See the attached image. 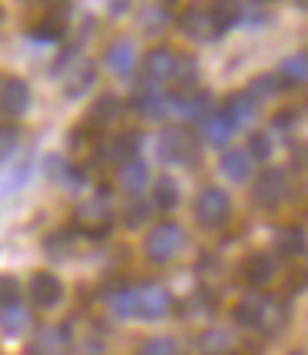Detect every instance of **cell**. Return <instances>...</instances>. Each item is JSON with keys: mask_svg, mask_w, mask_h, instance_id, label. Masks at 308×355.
<instances>
[{"mask_svg": "<svg viewBox=\"0 0 308 355\" xmlns=\"http://www.w3.org/2000/svg\"><path fill=\"white\" fill-rule=\"evenodd\" d=\"M109 70L116 73V77H133V70H136V46L133 40H113L107 46V57H103Z\"/></svg>", "mask_w": 308, "mask_h": 355, "instance_id": "cell-16", "label": "cell"}, {"mask_svg": "<svg viewBox=\"0 0 308 355\" xmlns=\"http://www.w3.org/2000/svg\"><path fill=\"white\" fill-rule=\"evenodd\" d=\"M292 355H305V352H302V349H295V352Z\"/></svg>", "mask_w": 308, "mask_h": 355, "instance_id": "cell-40", "label": "cell"}, {"mask_svg": "<svg viewBox=\"0 0 308 355\" xmlns=\"http://www.w3.org/2000/svg\"><path fill=\"white\" fill-rule=\"evenodd\" d=\"M30 302L37 309H57L63 302V282L53 272H33L30 279Z\"/></svg>", "mask_w": 308, "mask_h": 355, "instance_id": "cell-10", "label": "cell"}, {"mask_svg": "<svg viewBox=\"0 0 308 355\" xmlns=\"http://www.w3.org/2000/svg\"><path fill=\"white\" fill-rule=\"evenodd\" d=\"M192 213H196V219H199L206 230H219L232 216V196L226 189H219V186H206L199 196H196Z\"/></svg>", "mask_w": 308, "mask_h": 355, "instance_id": "cell-4", "label": "cell"}, {"mask_svg": "<svg viewBox=\"0 0 308 355\" xmlns=\"http://www.w3.org/2000/svg\"><path fill=\"white\" fill-rule=\"evenodd\" d=\"M153 206L156 209H176L179 206V186H176V180H159L153 189Z\"/></svg>", "mask_w": 308, "mask_h": 355, "instance_id": "cell-31", "label": "cell"}, {"mask_svg": "<svg viewBox=\"0 0 308 355\" xmlns=\"http://www.w3.org/2000/svg\"><path fill=\"white\" fill-rule=\"evenodd\" d=\"M30 107V87H27V80L20 77H7L0 83V113L3 116H24Z\"/></svg>", "mask_w": 308, "mask_h": 355, "instance_id": "cell-8", "label": "cell"}, {"mask_svg": "<svg viewBox=\"0 0 308 355\" xmlns=\"http://www.w3.org/2000/svg\"><path fill=\"white\" fill-rule=\"evenodd\" d=\"M209 14H212V24H216L219 37H222V33L232 31V27L246 17V3H242V0H212Z\"/></svg>", "mask_w": 308, "mask_h": 355, "instance_id": "cell-18", "label": "cell"}, {"mask_svg": "<svg viewBox=\"0 0 308 355\" xmlns=\"http://www.w3.org/2000/svg\"><path fill=\"white\" fill-rule=\"evenodd\" d=\"M20 306V282L17 276H0V309Z\"/></svg>", "mask_w": 308, "mask_h": 355, "instance_id": "cell-38", "label": "cell"}, {"mask_svg": "<svg viewBox=\"0 0 308 355\" xmlns=\"http://www.w3.org/2000/svg\"><path fill=\"white\" fill-rule=\"evenodd\" d=\"M156 150L163 156V163H170V166H192L196 153H199V143L192 139V133L185 126H166L159 133Z\"/></svg>", "mask_w": 308, "mask_h": 355, "instance_id": "cell-3", "label": "cell"}, {"mask_svg": "<svg viewBox=\"0 0 308 355\" xmlns=\"http://www.w3.org/2000/svg\"><path fill=\"white\" fill-rule=\"evenodd\" d=\"M123 116V103L113 96V93H107V96H100L96 103L90 107V116H87V123L96 126V130H103V126H113L116 120Z\"/></svg>", "mask_w": 308, "mask_h": 355, "instance_id": "cell-19", "label": "cell"}, {"mask_svg": "<svg viewBox=\"0 0 308 355\" xmlns=\"http://www.w3.org/2000/svg\"><path fill=\"white\" fill-rule=\"evenodd\" d=\"M133 107H136L139 116H146V120H163L166 113H170V93L159 90L156 83H143L133 96Z\"/></svg>", "mask_w": 308, "mask_h": 355, "instance_id": "cell-11", "label": "cell"}, {"mask_svg": "<svg viewBox=\"0 0 308 355\" xmlns=\"http://www.w3.org/2000/svg\"><path fill=\"white\" fill-rule=\"evenodd\" d=\"M172 67H176V53L170 46H156L150 50V57L143 60V83H170Z\"/></svg>", "mask_w": 308, "mask_h": 355, "instance_id": "cell-12", "label": "cell"}, {"mask_svg": "<svg viewBox=\"0 0 308 355\" xmlns=\"http://www.w3.org/2000/svg\"><path fill=\"white\" fill-rule=\"evenodd\" d=\"M185 243H189V236L179 223H159L146 236V259L150 263H172L185 249Z\"/></svg>", "mask_w": 308, "mask_h": 355, "instance_id": "cell-2", "label": "cell"}, {"mask_svg": "<svg viewBox=\"0 0 308 355\" xmlns=\"http://www.w3.org/2000/svg\"><path fill=\"white\" fill-rule=\"evenodd\" d=\"M172 312V295L170 289L163 286H143L136 289V319H146V322H159Z\"/></svg>", "mask_w": 308, "mask_h": 355, "instance_id": "cell-6", "label": "cell"}, {"mask_svg": "<svg viewBox=\"0 0 308 355\" xmlns=\"http://www.w3.org/2000/svg\"><path fill=\"white\" fill-rule=\"evenodd\" d=\"M93 83H96V67L90 60H80L73 70H70V77H66V96L70 100H77L83 93L90 90Z\"/></svg>", "mask_w": 308, "mask_h": 355, "instance_id": "cell-21", "label": "cell"}, {"mask_svg": "<svg viewBox=\"0 0 308 355\" xmlns=\"http://www.w3.org/2000/svg\"><path fill=\"white\" fill-rule=\"evenodd\" d=\"M278 249H282V256H298V252H305V236L298 230H285L278 236Z\"/></svg>", "mask_w": 308, "mask_h": 355, "instance_id": "cell-37", "label": "cell"}, {"mask_svg": "<svg viewBox=\"0 0 308 355\" xmlns=\"http://www.w3.org/2000/svg\"><path fill=\"white\" fill-rule=\"evenodd\" d=\"M275 256H269V252H252V256H246L242 259V266H239V276L246 279L248 286H265L269 279L275 276Z\"/></svg>", "mask_w": 308, "mask_h": 355, "instance_id": "cell-14", "label": "cell"}, {"mask_svg": "<svg viewBox=\"0 0 308 355\" xmlns=\"http://www.w3.org/2000/svg\"><path fill=\"white\" fill-rule=\"evenodd\" d=\"M226 110H229V116H232V123L235 126H246L255 113H259V103L248 96V93H235L229 103H226Z\"/></svg>", "mask_w": 308, "mask_h": 355, "instance_id": "cell-27", "label": "cell"}, {"mask_svg": "<svg viewBox=\"0 0 308 355\" xmlns=\"http://www.w3.org/2000/svg\"><path fill=\"white\" fill-rule=\"evenodd\" d=\"M136 355H179V345L172 339H166V336H153V339L139 342Z\"/></svg>", "mask_w": 308, "mask_h": 355, "instance_id": "cell-33", "label": "cell"}, {"mask_svg": "<svg viewBox=\"0 0 308 355\" xmlns=\"http://www.w3.org/2000/svg\"><path fill=\"white\" fill-rule=\"evenodd\" d=\"M77 223L90 232V236H103V232L109 230V202H107V196H96V200L83 202V206H80V213H77Z\"/></svg>", "mask_w": 308, "mask_h": 355, "instance_id": "cell-13", "label": "cell"}, {"mask_svg": "<svg viewBox=\"0 0 308 355\" xmlns=\"http://www.w3.org/2000/svg\"><path fill=\"white\" fill-rule=\"evenodd\" d=\"M278 77L285 83H308V53H295L278 67Z\"/></svg>", "mask_w": 308, "mask_h": 355, "instance_id": "cell-30", "label": "cell"}, {"mask_svg": "<svg viewBox=\"0 0 308 355\" xmlns=\"http://www.w3.org/2000/svg\"><path fill=\"white\" fill-rule=\"evenodd\" d=\"M292 196V180L285 170H262L255 176V189H252V200L262 209H275Z\"/></svg>", "mask_w": 308, "mask_h": 355, "instance_id": "cell-5", "label": "cell"}, {"mask_svg": "<svg viewBox=\"0 0 308 355\" xmlns=\"http://www.w3.org/2000/svg\"><path fill=\"white\" fill-rule=\"evenodd\" d=\"M170 83L176 87V90H192V87H196V60H192V57H183V53H176V67H172Z\"/></svg>", "mask_w": 308, "mask_h": 355, "instance_id": "cell-28", "label": "cell"}, {"mask_svg": "<svg viewBox=\"0 0 308 355\" xmlns=\"http://www.w3.org/2000/svg\"><path fill=\"white\" fill-rule=\"evenodd\" d=\"M27 325H30V315H27L24 306H7V309H0V329H3L7 336H20Z\"/></svg>", "mask_w": 308, "mask_h": 355, "instance_id": "cell-29", "label": "cell"}, {"mask_svg": "<svg viewBox=\"0 0 308 355\" xmlns=\"http://www.w3.org/2000/svg\"><path fill=\"white\" fill-rule=\"evenodd\" d=\"M235 130H239V126L232 123L229 110H209L199 120V137L206 139L209 146H226Z\"/></svg>", "mask_w": 308, "mask_h": 355, "instance_id": "cell-9", "label": "cell"}, {"mask_svg": "<svg viewBox=\"0 0 308 355\" xmlns=\"http://www.w3.org/2000/svg\"><path fill=\"white\" fill-rule=\"evenodd\" d=\"M150 202L146 200H133L129 206L123 209V223L129 226V230H136V226H143V223H150Z\"/></svg>", "mask_w": 308, "mask_h": 355, "instance_id": "cell-34", "label": "cell"}, {"mask_svg": "<svg viewBox=\"0 0 308 355\" xmlns=\"http://www.w3.org/2000/svg\"><path fill=\"white\" fill-rule=\"evenodd\" d=\"M199 349H202V355H232L235 342H232V336L226 329H209L199 339Z\"/></svg>", "mask_w": 308, "mask_h": 355, "instance_id": "cell-26", "label": "cell"}, {"mask_svg": "<svg viewBox=\"0 0 308 355\" xmlns=\"http://www.w3.org/2000/svg\"><path fill=\"white\" fill-rule=\"evenodd\" d=\"M17 146H20V130L14 123H0V163L7 156H14Z\"/></svg>", "mask_w": 308, "mask_h": 355, "instance_id": "cell-35", "label": "cell"}, {"mask_svg": "<svg viewBox=\"0 0 308 355\" xmlns=\"http://www.w3.org/2000/svg\"><path fill=\"white\" fill-rule=\"evenodd\" d=\"M126 7H129V0H109V10L120 17V14H126Z\"/></svg>", "mask_w": 308, "mask_h": 355, "instance_id": "cell-39", "label": "cell"}, {"mask_svg": "<svg viewBox=\"0 0 308 355\" xmlns=\"http://www.w3.org/2000/svg\"><path fill=\"white\" fill-rule=\"evenodd\" d=\"M246 153L252 156V163H269V156H272V139L265 137V133H252Z\"/></svg>", "mask_w": 308, "mask_h": 355, "instance_id": "cell-36", "label": "cell"}, {"mask_svg": "<svg viewBox=\"0 0 308 355\" xmlns=\"http://www.w3.org/2000/svg\"><path fill=\"white\" fill-rule=\"evenodd\" d=\"M282 87H285V80L278 77V73H265V77L252 80L246 93L255 100V103H259V107H262L265 100H272V96H278V93H282Z\"/></svg>", "mask_w": 308, "mask_h": 355, "instance_id": "cell-23", "label": "cell"}, {"mask_svg": "<svg viewBox=\"0 0 308 355\" xmlns=\"http://www.w3.org/2000/svg\"><path fill=\"white\" fill-rule=\"evenodd\" d=\"M212 110V96L202 90H176L170 96V113H176V116H183V120H196L199 123L202 116Z\"/></svg>", "mask_w": 308, "mask_h": 355, "instance_id": "cell-7", "label": "cell"}, {"mask_svg": "<svg viewBox=\"0 0 308 355\" xmlns=\"http://www.w3.org/2000/svg\"><path fill=\"white\" fill-rule=\"evenodd\" d=\"M179 27H183L192 40H216V37H219L216 24H212V14H209V7H189V10L179 17Z\"/></svg>", "mask_w": 308, "mask_h": 355, "instance_id": "cell-15", "label": "cell"}, {"mask_svg": "<svg viewBox=\"0 0 308 355\" xmlns=\"http://www.w3.org/2000/svg\"><path fill=\"white\" fill-rule=\"evenodd\" d=\"M107 306L116 319H136V289H116V293H109Z\"/></svg>", "mask_w": 308, "mask_h": 355, "instance_id": "cell-25", "label": "cell"}, {"mask_svg": "<svg viewBox=\"0 0 308 355\" xmlns=\"http://www.w3.org/2000/svg\"><path fill=\"white\" fill-rule=\"evenodd\" d=\"M120 183H123V189H129V193H143L146 186H150V166L143 163V159H126V163H120Z\"/></svg>", "mask_w": 308, "mask_h": 355, "instance_id": "cell-20", "label": "cell"}, {"mask_svg": "<svg viewBox=\"0 0 308 355\" xmlns=\"http://www.w3.org/2000/svg\"><path fill=\"white\" fill-rule=\"evenodd\" d=\"M136 150H139V133H123V137H113L103 146V156H107L109 163H126V159H133L136 156Z\"/></svg>", "mask_w": 308, "mask_h": 355, "instance_id": "cell-22", "label": "cell"}, {"mask_svg": "<svg viewBox=\"0 0 308 355\" xmlns=\"http://www.w3.org/2000/svg\"><path fill=\"white\" fill-rule=\"evenodd\" d=\"M63 20L60 17H50V20H44V24H37L30 31L33 40H40V44H53V40H63Z\"/></svg>", "mask_w": 308, "mask_h": 355, "instance_id": "cell-32", "label": "cell"}, {"mask_svg": "<svg viewBox=\"0 0 308 355\" xmlns=\"http://www.w3.org/2000/svg\"><path fill=\"white\" fill-rule=\"evenodd\" d=\"M235 322L262 336H278L289 322V306L275 295H246L235 306Z\"/></svg>", "mask_w": 308, "mask_h": 355, "instance_id": "cell-1", "label": "cell"}, {"mask_svg": "<svg viewBox=\"0 0 308 355\" xmlns=\"http://www.w3.org/2000/svg\"><path fill=\"white\" fill-rule=\"evenodd\" d=\"M66 342H70V332H66V325H53V329H44V332L37 336V345H33V352L60 355Z\"/></svg>", "mask_w": 308, "mask_h": 355, "instance_id": "cell-24", "label": "cell"}, {"mask_svg": "<svg viewBox=\"0 0 308 355\" xmlns=\"http://www.w3.org/2000/svg\"><path fill=\"white\" fill-rule=\"evenodd\" d=\"M219 170H222V176L229 183H248L255 166H252V156L246 150H226L222 159H219Z\"/></svg>", "mask_w": 308, "mask_h": 355, "instance_id": "cell-17", "label": "cell"}]
</instances>
